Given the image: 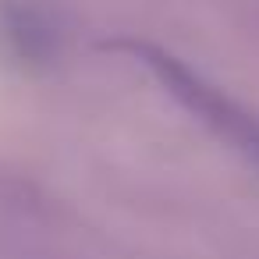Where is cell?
I'll return each instance as SVG.
<instances>
[{"label":"cell","instance_id":"cell-2","mask_svg":"<svg viewBox=\"0 0 259 259\" xmlns=\"http://www.w3.org/2000/svg\"><path fill=\"white\" fill-rule=\"evenodd\" d=\"M64 50L61 15L47 0H0V61L22 75L50 71Z\"/></svg>","mask_w":259,"mask_h":259},{"label":"cell","instance_id":"cell-1","mask_svg":"<svg viewBox=\"0 0 259 259\" xmlns=\"http://www.w3.org/2000/svg\"><path fill=\"white\" fill-rule=\"evenodd\" d=\"M107 50L128 54L135 64H142L167 89L170 100H178L206 132H213L217 139H224L238 156H245L259 170V114H252L245 103H238L234 96H227L220 85H213L192 64H185L181 57L167 54L156 43H146V39H114V43H107Z\"/></svg>","mask_w":259,"mask_h":259}]
</instances>
